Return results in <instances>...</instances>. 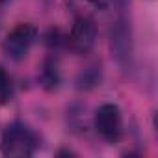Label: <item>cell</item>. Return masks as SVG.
Listing matches in <instances>:
<instances>
[{"label":"cell","instance_id":"obj_1","mask_svg":"<svg viewBox=\"0 0 158 158\" xmlns=\"http://www.w3.org/2000/svg\"><path fill=\"white\" fill-rule=\"evenodd\" d=\"M35 147H37V138L28 127H24L23 123H13L6 127L2 134V152L6 156H17V158L32 156L35 152Z\"/></svg>","mask_w":158,"mask_h":158},{"label":"cell","instance_id":"obj_2","mask_svg":"<svg viewBox=\"0 0 158 158\" xmlns=\"http://www.w3.org/2000/svg\"><path fill=\"white\" fill-rule=\"evenodd\" d=\"M35 37H37V30H35L34 24L23 23V24L15 26V28L8 34V37L4 39V43H2L4 54H6L8 58L15 60V61L24 60V58L28 56V52H30V48H32Z\"/></svg>","mask_w":158,"mask_h":158},{"label":"cell","instance_id":"obj_3","mask_svg":"<svg viewBox=\"0 0 158 158\" xmlns=\"http://www.w3.org/2000/svg\"><path fill=\"white\" fill-rule=\"evenodd\" d=\"M95 128L104 139L117 141L123 134V114L119 106L112 102L102 104L95 114Z\"/></svg>","mask_w":158,"mask_h":158},{"label":"cell","instance_id":"obj_4","mask_svg":"<svg viewBox=\"0 0 158 158\" xmlns=\"http://www.w3.org/2000/svg\"><path fill=\"white\" fill-rule=\"evenodd\" d=\"M97 43V26L88 17H78L69 32V47L76 54H88Z\"/></svg>","mask_w":158,"mask_h":158},{"label":"cell","instance_id":"obj_5","mask_svg":"<svg viewBox=\"0 0 158 158\" xmlns=\"http://www.w3.org/2000/svg\"><path fill=\"white\" fill-rule=\"evenodd\" d=\"M110 41H112V50L121 65H128L132 58V39H130V26L127 24L125 19L117 21L112 26L110 32Z\"/></svg>","mask_w":158,"mask_h":158},{"label":"cell","instance_id":"obj_6","mask_svg":"<svg viewBox=\"0 0 158 158\" xmlns=\"http://www.w3.org/2000/svg\"><path fill=\"white\" fill-rule=\"evenodd\" d=\"M13 97V86H11V78L8 76V73L0 67V101L8 102Z\"/></svg>","mask_w":158,"mask_h":158},{"label":"cell","instance_id":"obj_7","mask_svg":"<svg viewBox=\"0 0 158 158\" xmlns=\"http://www.w3.org/2000/svg\"><path fill=\"white\" fill-rule=\"evenodd\" d=\"M43 82L48 88H56L60 82V74H58V65L54 61H47L45 63V71H43Z\"/></svg>","mask_w":158,"mask_h":158},{"label":"cell","instance_id":"obj_8","mask_svg":"<svg viewBox=\"0 0 158 158\" xmlns=\"http://www.w3.org/2000/svg\"><path fill=\"white\" fill-rule=\"evenodd\" d=\"M88 2H91L99 10H108L112 4H115V0H88Z\"/></svg>","mask_w":158,"mask_h":158},{"label":"cell","instance_id":"obj_9","mask_svg":"<svg viewBox=\"0 0 158 158\" xmlns=\"http://www.w3.org/2000/svg\"><path fill=\"white\" fill-rule=\"evenodd\" d=\"M4 2H8V0H0V4H4Z\"/></svg>","mask_w":158,"mask_h":158}]
</instances>
